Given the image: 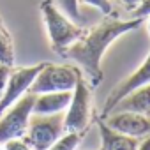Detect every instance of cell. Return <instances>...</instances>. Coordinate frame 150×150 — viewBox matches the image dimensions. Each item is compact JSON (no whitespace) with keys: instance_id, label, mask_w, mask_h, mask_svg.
I'll list each match as a JSON object with an SVG mask.
<instances>
[{"instance_id":"6da1fadb","label":"cell","mask_w":150,"mask_h":150,"mask_svg":"<svg viewBox=\"0 0 150 150\" xmlns=\"http://www.w3.org/2000/svg\"><path fill=\"white\" fill-rule=\"evenodd\" d=\"M141 20H118L113 16H106L99 25L87 30L76 42H72L69 48L62 51L60 57L76 62L88 76L90 85L97 87L103 81L101 60L106 50L124 34L136 30Z\"/></svg>"},{"instance_id":"7a4b0ae2","label":"cell","mask_w":150,"mask_h":150,"mask_svg":"<svg viewBox=\"0 0 150 150\" xmlns=\"http://www.w3.org/2000/svg\"><path fill=\"white\" fill-rule=\"evenodd\" d=\"M41 14L46 27V34L50 39V44L55 53L62 55L65 48H69L72 42H76L87 30L74 23L69 16H65L53 0H44L41 4Z\"/></svg>"},{"instance_id":"3957f363","label":"cell","mask_w":150,"mask_h":150,"mask_svg":"<svg viewBox=\"0 0 150 150\" xmlns=\"http://www.w3.org/2000/svg\"><path fill=\"white\" fill-rule=\"evenodd\" d=\"M81 72L72 65H60L44 62L35 80L32 81L28 92L32 94H48V92H72Z\"/></svg>"},{"instance_id":"277c9868","label":"cell","mask_w":150,"mask_h":150,"mask_svg":"<svg viewBox=\"0 0 150 150\" xmlns=\"http://www.w3.org/2000/svg\"><path fill=\"white\" fill-rule=\"evenodd\" d=\"M92 118V92L83 76L78 78L71 94V103L64 113L65 132H83Z\"/></svg>"},{"instance_id":"5b68a950","label":"cell","mask_w":150,"mask_h":150,"mask_svg":"<svg viewBox=\"0 0 150 150\" xmlns=\"http://www.w3.org/2000/svg\"><path fill=\"white\" fill-rule=\"evenodd\" d=\"M64 132V111L55 115L32 113L23 139L28 143L32 150H48Z\"/></svg>"},{"instance_id":"8992f818","label":"cell","mask_w":150,"mask_h":150,"mask_svg":"<svg viewBox=\"0 0 150 150\" xmlns=\"http://www.w3.org/2000/svg\"><path fill=\"white\" fill-rule=\"evenodd\" d=\"M35 94L27 92L21 99H18L9 110L0 115V145L9 139L23 138L28 127V120L32 117Z\"/></svg>"},{"instance_id":"52a82bcc","label":"cell","mask_w":150,"mask_h":150,"mask_svg":"<svg viewBox=\"0 0 150 150\" xmlns=\"http://www.w3.org/2000/svg\"><path fill=\"white\" fill-rule=\"evenodd\" d=\"M42 64L27 65V67H11L7 81H6L4 94L0 97V115H2L6 110H9L18 99H21L28 92V88H30L32 81L35 80L37 72L41 71Z\"/></svg>"},{"instance_id":"ba28073f","label":"cell","mask_w":150,"mask_h":150,"mask_svg":"<svg viewBox=\"0 0 150 150\" xmlns=\"http://www.w3.org/2000/svg\"><path fill=\"white\" fill-rule=\"evenodd\" d=\"M148 83H150V51H148L145 62L131 74L129 78H125L122 83H118V85L113 88V92L108 96L106 104H104V110H103V117L110 115L111 110H113L127 94H131L132 90H136V88H139V87H145V85H148Z\"/></svg>"},{"instance_id":"9c48e42d","label":"cell","mask_w":150,"mask_h":150,"mask_svg":"<svg viewBox=\"0 0 150 150\" xmlns=\"http://www.w3.org/2000/svg\"><path fill=\"white\" fill-rule=\"evenodd\" d=\"M104 122L111 129L125 136L138 138V139L146 138L150 134V117L148 115H141L134 111H113L110 118H106Z\"/></svg>"},{"instance_id":"30bf717a","label":"cell","mask_w":150,"mask_h":150,"mask_svg":"<svg viewBox=\"0 0 150 150\" xmlns=\"http://www.w3.org/2000/svg\"><path fill=\"white\" fill-rule=\"evenodd\" d=\"M72 92H48V94H37L34 101L32 113L34 115H55L67 110L71 103Z\"/></svg>"},{"instance_id":"8fae6325","label":"cell","mask_w":150,"mask_h":150,"mask_svg":"<svg viewBox=\"0 0 150 150\" xmlns=\"http://www.w3.org/2000/svg\"><path fill=\"white\" fill-rule=\"evenodd\" d=\"M99 134H101V150H136L139 145L138 138L125 136L110 125L104 120H99Z\"/></svg>"},{"instance_id":"7c38bea8","label":"cell","mask_w":150,"mask_h":150,"mask_svg":"<svg viewBox=\"0 0 150 150\" xmlns=\"http://www.w3.org/2000/svg\"><path fill=\"white\" fill-rule=\"evenodd\" d=\"M111 111H134L150 117V83L127 94Z\"/></svg>"},{"instance_id":"4fadbf2b","label":"cell","mask_w":150,"mask_h":150,"mask_svg":"<svg viewBox=\"0 0 150 150\" xmlns=\"http://www.w3.org/2000/svg\"><path fill=\"white\" fill-rule=\"evenodd\" d=\"M0 64L14 67V42L4 23H0Z\"/></svg>"},{"instance_id":"5bb4252c","label":"cell","mask_w":150,"mask_h":150,"mask_svg":"<svg viewBox=\"0 0 150 150\" xmlns=\"http://www.w3.org/2000/svg\"><path fill=\"white\" fill-rule=\"evenodd\" d=\"M83 132H64L48 150H76Z\"/></svg>"},{"instance_id":"9a60e30c","label":"cell","mask_w":150,"mask_h":150,"mask_svg":"<svg viewBox=\"0 0 150 150\" xmlns=\"http://www.w3.org/2000/svg\"><path fill=\"white\" fill-rule=\"evenodd\" d=\"M53 2L74 23H78V25L83 23V16H81V11H80V2H78V0H53Z\"/></svg>"},{"instance_id":"2e32d148","label":"cell","mask_w":150,"mask_h":150,"mask_svg":"<svg viewBox=\"0 0 150 150\" xmlns=\"http://www.w3.org/2000/svg\"><path fill=\"white\" fill-rule=\"evenodd\" d=\"M80 4L85 6H92L96 9H99L104 16H111L113 14V6H111V0H78Z\"/></svg>"},{"instance_id":"e0dca14e","label":"cell","mask_w":150,"mask_h":150,"mask_svg":"<svg viewBox=\"0 0 150 150\" xmlns=\"http://www.w3.org/2000/svg\"><path fill=\"white\" fill-rule=\"evenodd\" d=\"M150 16V0H139V4L132 7V18L134 20H143Z\"/></svg>"},{"instance_id":"ac0fdd59","label":"cell","mask_w":150,"mask_h":150,"mask_svg":"<svg viewBox=\"0 0 150 150\" xmlns=\"http://www.w3.org/2000/svg\"><path fill=\"white\" fill-rule=\"evenodd\" d=\"M4 150H32L23 138H14L4 143Z\"/></svg>"},{"instance_id":"d6986e66","label":"cell","mask_w":150,"mask_h":150,"mask_svg":"<svg viewBox=\"0 0 150 150\" xmlns=\"http://www.w3.org/2000/svg\"><path fill=\"white\" fill-rule=\"evenodd\" d=\"M9 71H11V67L0 64V97H2V94H4L6 81H7V76H9Z\"/></svg>"},{"instance_id":"ffe728a7","label":"cell","mask_w":150,"mask_h":150,"mask_svg":"<svg viewBox=\"0 0 150 150\" xmlns=\"http://www.w3.org/2000/svg\"><path fill=\"white\" fill-rule=\"evenodd\" d=\"M136 150H150V134H148V136L139 143V145H138V148H136Z\"/></svg>"},{"instance_id":"44dd1931","label":"cell","mask_w":150,"mask_h":150,"mask_svg":"<svg viewBox=\"0 0 150 150\" xmlns=\"http://www.w3.org/2000/svg\"><path fill=\"white\" fill-rule=\"evenodd\" d=\"M120 2H122L124 6H127V7H136V6L139 4V0H120Z\"/></svg>"},{"instance_id":"7402d4cb","label":"cell","mask_w":150,"mask_h":150,"mask_svg":"<svg viewBox=\"0 0 150 150\" xmlns=\"http://www.w3.org/2000/svg\"><path fill=\"white\" fill-rule=\"evenodd\" d=\"M146 27H148V32H150V16H148V20H146Z\"/></svg>"},{"instance_id":"603a6c76","label":"cell","mask_w":150,"mask_h":150,"mask_svg":"<svg viewBox=\"0 0 150 150\" xmlns=\"http://www.w3.org/2000/svg\"><path fill=\"white\" fill-rule=\"evenodd\" d=\"M0 150H4V145H0Z\"/></svg>"},{"instance_id":"cb8c5ba5","label":"cell","mask_w":150,"mask_h":150,"mask_svg":"<svg viewBox=\"0 0 150 150\" xmlns=\"http://www.w3.org/2000/svg\"><path fill=\"white\" fill-rule=\"evenodd\" d=\"M0 23H4V21H2V18H0Z\"/></svg>"}]
</instances>
